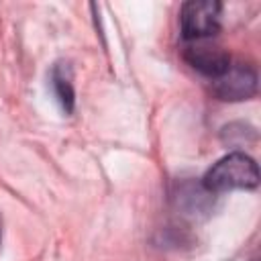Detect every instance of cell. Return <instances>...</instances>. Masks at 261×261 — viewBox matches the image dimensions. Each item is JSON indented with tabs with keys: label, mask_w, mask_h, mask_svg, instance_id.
Wrapping results in <instances>:
<instances>
[{
	"label": "cell",
	"mask_w": 261,
	"mask_h": 261,
	"mask_svg": "<svg viewBox=\"0 0 261 261\" xmlns=\"http://www.w3.org/2000/svg\"><path fill=\"white\" fill-rule=\"evenodd\" d=\"M186 61L200 73L216 80L220 77L228 65H230V55L218 47V45H208V43H196V45H190L184 53Z\"/></svg>",
	"instance_id": "cell-4"
},
{
	"label": "cell",
	"mask_w": 261,
	"mask_h": 261,
	"mask_svg": "<svg viewBox=\"0 0 261 261\" xmlns=\"http://www.w3.org/2000/svg\"><path fill=\"white\" fill-rule=\"evenodd\" d=\"M51 88H53L61 108L69 114L73 110V104H75V92H73L69 67L65 63H57L53 67V71H51Z\"/></svg>",
	"instance_id": "cell-5"
},
{
	"label": "cell",
	"mask_w": 261,
	"mask_h": 261,
	"mask_svg": "<svg viewBox=\"0 0 261 261\" xmlns=\"http://www.w3.org/2000/svg\"><path fill=\"white\" fill-rule=\"evenodd\" d=\"M212 92L226 102L247 100L257 92V73L251 65L230 61L228 69L212 82Z\"/></svg>",
	"instance_id": "cell-3"
},
{
	"label": "cell",
	"mask_w": 261,
	"mask_h": 261,
	"mask_svg": "<svg viewBox=\"0 0 261 261\" xmlns=\"http://www.w3.org/2000/svg\"><path fill=\"white\" fill-rule=\"evenodd\" d=\"M259 184L257 163L245 153H230L216 161L204 175L202 188L206 192H228L249 190Z\"/></svg>",
	"instance_id": "cell-1"
},
{
	"label": "cell",
	"mask_w": 261,
	"mask_h": 261,
	"mask_svg": "<svg viewBox=\"0 0 261 261\" xmlns=\"http://www.w3.org/2000/svg\"><path fill=\"white\" fill-rule=\"evenodd\" d=\"M0 226H2V222H0ZM0 234H2V228H0Z\"/></svg>",
	"instance_id": "cell-6"
},
{
	"label": "cell",
	"mask_w": 261,
	"mask_h": 261,
	"mask_svg": "<svg viewBox=\"0 0 261 261\" xmlns=\"http://www.w3.org/2000/svg\"><path fill=\"white\" fill-rule=\"evenodd\" d=\"M220 2L214 0H190L179 10L181 35L188 41H202L218 33L220 29Z\"/></svg>",
	"instance_id": "cell-2"
}]
</instances>
